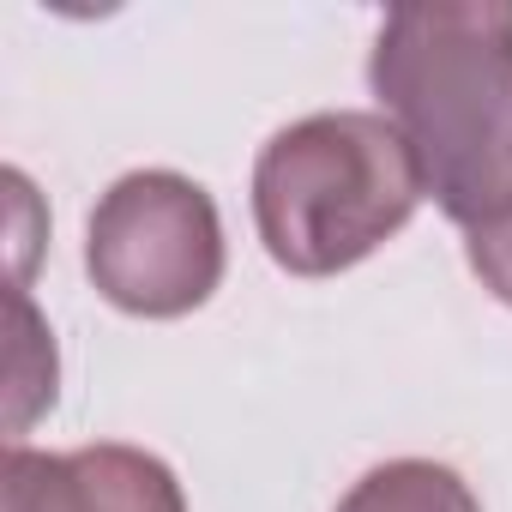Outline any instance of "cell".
Listing matches in <instances>:
<instances>
[{"label": "cell", "instance_id": "6da1fadb", "mask_svg": "<svg viewBox=\"0 0 512 512\" xmlns=\"http://www.w3.org/2000/svg\"><path fill=\"white\" fill-rule=\"evenodd\" d=\"M368 85L404 133L428 199L464 229L512 217V7L422 0L392 7Z\"/></svg>", "mask_w": 512, "mask_h": 512}, {"label": "cell", "instance_id": "8992f818", "mask_svg": "<svg viewBox=\"0 0 512 512\" xmlns=\"http://www.w3.org/2000/svg\"><path fill=\"white\" fill-rule=\"evenodd\" d=\"M464 260H470V272L482 278V290L512 308V217L476 229V235L464 241Z\"/></svg>", "mask_w": 512, "mask_h": 512}, {"label": "cell", "instance_id": "3957f363", "mask_svg": "<svg viewBox=\"0 0 512 512\" xmlns=\"http://www.w3.org/2000/svg\"><path fill=\"white\" fill-rule=\"evenodd\" d=\"M85 272L97 296L139 320H181L223 284V217L193 175L133 169L85 223Z\"/></svg>", "mask_w": 512, "mask_h": 512}, {"label": "cell", "instance_id": "5b68a950", "mask_svg": "<svg viewBox=\"0 0 512 512\" xmlns=\"http://www.w3.org/2000/svg\"><path fill=\"white\" fill-rule=\"evenodd\" d=\"M338 512H482V500L470 494V482L452 464L392 458V464H374L338 500Z\"/></svg>", "mask_w": 512, "mask_h": 512}, {"label": "cell", "instance_id": "7a4b0ae2", "mask_svg": "<svg viewBox=\"0 0 512 512\" xmlns=\"http://www.w3.org/2000/svg\"><path fill=\"white\" fill-rule=\"evenodd\" d=\"M428 199L404 133L374 109L290 121L253 163V223L290 278H338L386 247Z\"/></svg>", "mask_w": 512, "mask_h": 512}, {"label": "cell", "instance_id": "277c9868", "mask_svg": "<svg viewBox=\"0 0 512 512\" xmlns=\"http://www.w3.org/2000/svg\"><path fill=\"white\" fill-rule=\"evenodd\" d=\"M7 512H187L175 470L121 440H97L79 452H37L13 440L0 476Z\"/></svg>", "mask_w": 512, "mask_h": 512}]
</instances>
